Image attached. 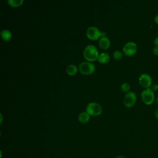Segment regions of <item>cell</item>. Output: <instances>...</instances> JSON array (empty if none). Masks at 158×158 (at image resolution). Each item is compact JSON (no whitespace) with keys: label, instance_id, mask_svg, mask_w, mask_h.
<instances>
[{"label":"cell","instance_id":"e0dca14e","mask_svg":"<svg viewBox=\"0 0 158 158\" xmlns=\"http://www.w3.org/2000/svg\"><path fill=\"white\" fill-rule=\"evenodd\" d=\"M151 90L154 92V91H156L158 90V85L156 83H154L153 85H151Z\"/></svg>","mask_w":158,"mask_h":158},{"label":"cell","instance_id":"7402d4cb","mask_svg":"<svg viewBox=\"0 0 158 158\" xmlns=\"http://www.w3.org/2000/svg\"><path fill=\"white\" fill-rule=\"evenodd\" d=\"M115 158H126L125 156H122V155H120V156H117V157H115Z\"/></svg>","mask_w":158,"mask_h":158},{"label":"cell","instance_id":"9a60e30c","mask_svg":"<svg viewBox=\"0 0 158 158\" xmlns=\"http://www.w3.org/2000/svg\"><path fill=\"white\" fill-rule=\"evenodd\" d=\"M121 89L123 91V92H129V90L130 89V85L129 83H123L121 85Z\"/></svg>","mask_w":158,"mask_h":158},{"label":"cell","instance_id":"ba28073f","mask_svg":"<svg viewBox=\"0 0 158 158\" xmlns=\"http://www.w3.org/2000/svg\"><path fill=\"white\" fill-rule=\"evenodd\" d=\"M152 78L148 73H142L139 77L140 85L145 88H149L152 85Z\"/></svg>","mask_w":158,"mask_h":158},{"label":"cell","instance_id":"6da1fadb","mask_svg":"<svg viewBox=\"0 0 158 158\" xmlns=\"http://www.w3.org/2000/svg\"><path fill=\"white\" fill-rule=\"evenodd\" d=\"M98 51L96 47L93 44H88L84 49L83 56L89 62L96 60L98 59Z\"/></svg>","mask_w":158,"mask_h":158},{"label":"cell","instance_id":"3957f363","mask_svg":"<svg viewBox=\"0 0 158 158\" xmlns=\"http://www.w3.org/2000/svg\"><path fill=\"white\" fill-rule=\"evenodd\" d=\"M102 109L101 106L98 102H91L88 103L86 108V112L89 115L94 116L100 115L102 112Z\"/></svg>","mask_w":158,"mask_h":158},{"label":"cell","instance_id":"8fae6325","mask_svg":"<svg viewBox=\"0 0 158 158\" xmlns=\"http://www.w3.org/2000/svg\"><path fill=\"white\" fill-rule=\"evenodd\" d=\"M89 120V115L86 112H82L78 115V120L82 123H85Z\"/></svg>","mask_w":158,"mask_h":158},{"label":"cell","instance_id":"5bb4252c","mask_svg":"<svg viewBox=\"0 0 158 158\" xmlns=\"http://www.w3.org/2000/svg\"><path fill=\"white\" fill-rule=\"evenodd\" d=\"M23 0H8L7 2L12 7H18L22 5L23 3Z\"/></svg>","mask_w":158,"mask_h":158},{"label":"cell","instance_id":"d6986e66","mask_svg":"<svg viewBox=\"0 0 158 158\" xmlns=\"http://www.w3.org/2000/svg\"><path fill=\"white\" fill-rule=\"evenodd\" d=\"M153 43H154V46H157V47H158V36H157V37L154 40Z\"/></svg>","mask_w":158,"mask_h":158},{"label":"cell","instance_id":"5b68a950","mask_svg":"<svg viewBox=\"0 0 158 158\" xmlns=\"http://www.w3.org/2000/svg\"><path fill=\"white\" fill-rule=\"evenodd\" d=\"M86 34L87 37L92 40H96L102 36V32H101L99 28L94 26L89 27L86 30Z\"/></svg>","mask_w":158,"mask_h":158},{"label":"cell","instance_id":"9c48e42d","mask_svg":"<svg viewBox=\"0 0 158 158\" xmlns=\"http://www.w3.org/2000/svg\"><path fill=\"white\" fill-rule=\"evenodd\" d=\"M99 46L103 49H107L109 46H110V40L106 36H102L99 40Z\"/></svg>","mask_w":158,"mask_h":158},{"label":"cell","instance_id":"ac0fdd59","mask_svg":"<svg viewBox=\"0 0 158 158\" xmlns=\"http://www.w3.org/2000/svg\"><path fill=\"white\" fill-rule=\"evenodd\" d=\"M152 52H153V53H154V55L158 56V47H157V46H154V47L153 48Z\"/></svg>","mask_w":158,"mask_h":158},{"label":"cell","instance_id":"277c9868","mask_svg":"<svg viewBox=\"0 0 158 158\" xmlns=\"http://www.w3.org/2000/svg\"><path fill=\"white\" fill-rule=\"evenodd\" d=\"M79 70L84 75H89L95 70V65L89 61H83L79 64Z\"/></svg>","mask_w":158,"mask_h":158},{"label":"cell","instance_id":"52a82bcc","mask_svg":"<svg viewBox=\"0 0 158 158\" xmlns=\"http://www.w3.org/2000/svg\"><path fill=\"white\" fill-rule=\"evenodd\" d=\"M136 95L135 93L133 91H129L127 93L123 99L124 104L125 106L128 107H131L133 106L136 102Z\"/></svg>","mask_w":158,"mask_h":158},{"label":"cell","instance_id":"7c38bea8","mask_svg":"<svg viewBox=\"0 0 158 158\" xmlns=\"http://www.w3.org/2000/svg\"><path fill=\"white\" fill-rule=\"evenodd\" d=\"M1 35L2 38L6 41H9L12 37L11 32L8 30H2L1 32Z\"/></svg>","mask_w":158,"mask_h":158},{"label":"cell","instance_id":"4fadbf2b","mask_svg":"<svg viewBox=\"0 0 158 158\" xmlns=\"http://www.w3.org/2000/svg\"><path fill=\"white\" fill-rule=\"evenodd\" d=\"M78 70L77 67L74 64H70L67 66L66 69V71L67 73L70 75H74L77 73Z\"/></svg>","mask_w":158,"mask_h":158},{"label":"cell","instance_id":"8992f818","mask_svg":"<svg viewBox=\"0 0 158 158\" xmlns=\"http://www.w3.org/2000/svg\"><path fill=\"white\" fill-rule=\"evenodd\" d=\"M123 51L126 56H131L135 54L137 51L136 44L133 41H128L124 44Z\"/></svg>","mask_w":158,"mask_h":158},{"label":"cell","instance_id":"ffe728a7","mask_svg":"<svg viewBox=\"0 0 158 158\" xmlns=\"http://www.w3.org/2000/svg\"><path fill=\"white\" fill-rule=\"evenodd\" d=\"M154 115H155V117L157 119H158V107L156 109V111H155V113H154Z\"/></svg>","mask_w":158,"mask_h":158},{"label":"cell","instance_id":"30bf717a","mask_svg":"<svg viewBox=\"0 0 158 158\" xmlns=\"http://www.w3.org/2000/svg\"><path fill=\"white\" fill-rule=\"evenodd\" d=\"M109 55L107 52H101L99 54L98 57V60L99 62L104 64L107 62L109 60Z\"/></svg>","mask_w":158,"mask_h":158},{"label":"cell","instance_id":"7a4b0ae2","mask_svg":"<svg viewBox=\"0 0 158 158\" xmlns=\"http://www.w3.org/2000/svg\"><path fill=\"white\" fill-rule=\"evenodd\" d=\"M141 99L144 104L146 105L152 104L155 99V96L154 92L151 90L150 88L144 89L141 94Z\"/></svg>","mask_w":158,"mask_h":158},{"label":"cell","instance_id":"603a6c76","mask_svg":"<svg viewBox=\"0 0 158 158\" xmlns=\"http://www.w3.org/2000/svg\"><path fill=\"white\" fill-rule=\"evenodd\" d=\"M156 101L157 104H158V97H157V98H156Z\"/></svg>","mask_w":158,"mask_h":158},{"label":"cell","instance_id":"44dd1931","mask_svg":"<svg viewBox=\"0 0 158 158\" xmlns=\"http://www.w3.org/2000/svg\"><path fill=\"white\" fill-rule=\"evenodd\" d=\"M154 22L158 24V14H157L155 17H154Z\"/></svg>","mask_w":158,"mask_h":158},{"label":"cell","instance_id":"2e32d148","mask_svg":"<svg viewBox=\"0 0 158 158\" xmlns=\"http://www.w3.org/2000/svg\"><path fill=\"white\" fill-rule=\"evenodd\" d=\"M114 58L116 60H120L122 57V52L118 50H115L113 53Z\"/></svg>","mask_w":158,"mask_h":158}]
</instances>
